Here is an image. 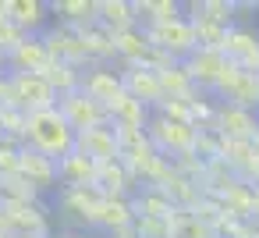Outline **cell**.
<instances>
[{
  "label": "cell",
  "instance_id": "31",
  "mask_svg": "<svg viewBox=\"0 0 259 238\" xmlns=\"http://www.w3.org/2000/svg\"><path fill=\"white\" fill-rule=\"evenodd\" d=\"M18 164H22V142H15V139H0V178L18 174Z\"/></svg>",
  "mask_w": 259,
  "mask_h": 238
},
{
  "label": "cell",
  "instance_id": "6",
  "mask_svg": "<svg viewBox=\"0 0 259 238\" xmlns=\"http://www.w3.org/2000/svg\"><path fill=\"white\" fill-rule=\"evenodd\" d=\"M57 110L68 117V125H71L75 132H89V128H96V125H107V107L96 103L85 89H75V93L61 96V100H57Z\"/></svg>",
  "mask_w": 259,
  "mask_h": 238
},
{
  "label": "cell",
  "instance_id": "8",
  "mask_svg": "<svg viewBox=\"0 0 259 238\" xmlns=\"http://www.w3.org/2000/svg\"><path fill=\"white\" fill-rule=\"evenodd\" d=\"M43 43L50 50L54 61H68V64H78V68H89V57H85V43H82V32L71 29V25H50L43 32Z\"/></svg>",
  "mask_w": 259,
  "mask_h": 238
},
{
  "label": "cell",
  "instance_id": "13",
  "mask_svg": "<svg viewBox=\"0 0 259 238\" xmlns=\"http://www.w3.org/2000/svg\"><path fill=\"white\" fill-rule=\"evenodd\" d=\"M213 128L224 139H241V142H255L259 139V117H255V110H245V107H234V103H220L217 107Z\"/></svg>",
  "mask_w": 259,
  "mask_h": 238
},
{
  "label": "cell",
  "instance_id": "12",
  "mask_svg": "<svg viewBox=\"0 0 259 238\" xmlns=\"http://www.w3.org/2000/svg\"><path fill=\"white\" fill-rule=\"evenodd\" d=\"M75 149H78L82 156L96 160V164L121 160V142H117V132H114V125H110V121H107V125H96V128H89V132H78V139H75Z\"/></svg>",
  "mask_w": 259,
  "mask_h": 238
},
{
  "label": "cell",
  "instance_id": "10",
  "mask_svg": "<svg viewBox=\"0 0 259 238\" xmlns=\"http://www.w3.org/2000/svg\"><path fill=\"white\" fill-rule=\"evenodd\" d=\"M121 75H124V93L135 96L139 103H146L149 110H156L163 103V86H160V75L146 64H117Z\"/></svg>",
  "mask_w": 259,
  "mask_h": 238
},
{
  "label": "cell",
  "instance_id": "27",
  "mask_svg": "<svg viewBox=\"0 0 259 238\" xmlns=\"http://www.w3.org/2000/svg\"><path fill=\"white\" fill-rule=\"evenodd\" d=\"M100 25H107L110 32L135 29V25H139L135 4H132V0H100Z\"/></svg>",
  "mask_w": 259,
  "mask_h": 238
},
{
  "label": "cell",
  "instance_id": "39",
  "mask_svg": "<svg viewBox=\"0 0 259 238\" xmlns=\"http://www.w3.org/2000/svg\"><path fill=\"white\" fill-rule=\"evenodd\" d=\"M255 75H259V64H255Z\"/></svg>",
  "mask_w": 259,
  "mask_h": 238
},
{
  "label": "cell",
  "instance_id": "38",
  "mask_svg": "<svg viewBox=\"0 0 259 238\" xmlns=\"http://www.w3.org/2000/svg\"><path fill=\"white\" fill-rule=\"evenodd\" d=\"M61 238H85V234H75V231H68V234H61Z\"/></svg>",
  "mask_w": 259,
  "mask_h": 238
},
{
  "label": "cell",
  "instance_id": "32",
  "mask_svg": "<svg viewBox=\"0 0 259 238\" xmlns=\"http://www.w3.org/2000/svg\"><path fill=\"white\" fill-rule=\"evenodd\" d=\"M25 39H29V32H25V29H18L11 18H0V50H4L8 57H11Z\"/></svg>",
  "mask_w": 259,
  "mask_h": 238
},
{
  "label": "cell",
  "instance_id": "24",
  "mask_svg": "<svg viewBox=\"0 0 259 238\" xmlns=\"http://www.w3.org/2000/svg\"><path fill=\"white\" fill-rule=\"evenodd\" d=\"M82 43H85L89 64H114V61H117V43H114V32H110L107 25H89V29H82Z\"/></svg>",
  "mask_w": 259,
  "mask_h": 238
},
{
  "label": "cell",
  "instance_id": "19",
  "mask_svg": "<svg viewBox=\"0 0 259 238\" xmlns=\"http://www.w3.org/2000/svg\"><path fill=\"white\" fill-rule=\"evenodd\" d=\"M50 15L57 25H71V29H89L100 25V0H50Z\"/></svg>",
  "mask_w": 259,
  "mask_h": 238
},
{
  "label": "cell",
  "instance_id": "33",
  "mask_svg": "<svg viewBox=\"0 0 259 238\" xmlns=\"http://www.w3.org/2000/svg\"><path fill=\"white\" fill-rule=\"evenodd\" d=\"M0 238H15V231H11V220H8V213L0 210Z\"/></svg>",
  "mask_w": 259,
  "mask_h": 238
},
{
  "label": "cell",
  "instance_id": "15",
  "mask_svg": "<svg viewBox=\"0 0 259 238\" xmlns=\"http://www.w3.org/2000/svg\"><path fill=\"white\" fill-rule=\"evenodd\" d=\"M220 50L231 64H238L245 71H255V64H259V32L252 25H231Z\"/></svg>",
  "mask_w": 259,
  "mask_h": 238
},
{
  "label": "cell",
  "instance_id": "21",
  "mask_svg": "<svg viewBox=\"0 0 259 238\" xmlns=\"http://www.w3.org/2000/svg\"><path fill=\"white\" fill-rule=\"evenodd\" d=\"M57 174H61V188H82V185H96L100 164L82 156L78 149L68 153L64 160H57Z\"/></svg>",
  "mask_w": 259,
  "mask_h": 238
},
{
  "label": "cell",
  "instance_id": "35",
  "mask_svg": "<svg viewBox=\"0 0 259 238\" xmlns=\"http://www.w3.org/2000/svg\"><path fill=\"white\" fill-rule=\"evenodd\" d=\"M0 75H8V54L0 50Z\"/></svg>",
  "mask_w": 259,
  "mask_h": 238
},
{
  "label": "cell",
  "instance_id": "14",
  "mask_svg": "<svg viewBox=\"0 0 259 238\" xmlns=\"http://www.w3.org/2000/svg\"><path fill=\"white\" fill-rule=\"evenodd\" d=\"M15 82V93H18V107L25 114H36V110H50L57 107V89L43 78V75H11Z\"/></svg>",
  "mask_w": 259,
  "mask_h": 238
},
{
  "label": "cell",
  "instance_id": "2",
  "mask_svg": "<svg viewBox=\"0 0 259 238\" xmlns=\"http://www.w3.org/2000/svg\"><path fill=\"white\" fill-rule=\"evenodd\" d=\"M146 135H149V142H153L167 160H178V156H185V153H195V142H199V128H195V125L174 121V117H163V114H153V117H149Z\"/></svg>",
  "mask_w": 259,
  "mask_h": 238
},
{
  "label": "cell",
  "instance_id": "11",
  "mask_svg": "<svg viewBox=\"0 0 259 238\" xmlns=\"http://www.w3.org/2000/svg\"><path fill=\"white\" fill-rule=\"evenodd\" d=\"M18 174L36 188V192H61V174H57V160L43 156L39 149L25 146L22 142V164H18Z\"/></svg>",
  "mask_w": 259,
  "mask_h": 238
},
{
  "label": "cell",
  "instance_id": "17",
  "mask_svg": "<svg viewBox=\"0 0 259 238\" xmlns=\"http://www.w3.org/2000/svg\"><path fill=\"white\" fill-rule=\"evenodd\" d=\"M8 18L18 29H25L29 36H43L54 25V15H50L47 0H8Z\"/></svg>",
  "mask_w": 259,
  "mask_h": 238
},
{
  "label": "cell",
  "instance_id": "37",
  "mask_svg": "<svg viewBox=\"0 0 259 238\" xmlns=\"http://www.w3.org/2000/svg\"><path fill=\"white\" fill-rule=\"evenodd\" d=\"M0 18H8V0H0Z\"/></svg>",
  "mask_w": 259,
  "mask_h": 238
},
{
  "label": "cell",
  "instance_id": "30",
  "mask_svg": "<svg viewBox=\"0 0 259 238\" xmlns=\"http://www.w3.org/2000/svg\"><path fill=\"white\" fill-rule=\"evenodd\" d=\"M170 238H220V231L206 220H199L195 213L188 210H178L174 220H170Z\"/></svg>",
  "mask_w": 259,
  "mask_h": 238
},
{
  "label": "cell",
  "instance_id": "1",
  "mask_svg": "<svg viewBox=\"0 0 259 238\" xmlns=\"http://www.w3.org/2000/svg\"><path fill=\"white\" fill-rule=\"evenodd\" d=\"M75 139H78V132L68 125V117L57 107L36 110L25 121V146L39 149L50 160H64L68 153H75Z\"/></svg>",
  "mask_w": 259,
  "mask_h": 238
},
{
  "label": "cell",
  "instance_id": "22",
  "mask_svg": "<svg viewBox=\"0 0 259 238\" xmlns=\"http://www.w3.org/2000/svg\"><path fill=\"white\" fill-rule=\"evenodd\" d=\"M132 4H135V18H139L142 29L185 18V4H181V0H132Z\"/></svg>",
  "mask_w": 259,
  "mask_h": 238
},
{
  "label": "cell",
  "instance_id": "5",
  "mask_svg": "<svg viewBox=\"0 0 259 238\" xmlns=\"http://www.w3.org/2000/svg\"><path fill=\"white\" fill-rule=\"evenodd\" d=\"M213 96L220 103H234V107H245V110H255L259 107V75L255 71H245L238 64H227L220 86L213 89Z\"/></svg>",
  "mask_w": 259,
  "mask_h": 238
},
{
  "label": "cell",
  "instance_id": "36",
  "mask_svg": "<svg viewBox=\"0 0 259 238\" xmlns=\"http://www.w3.org/2000/svg\"><path fill=\"white\" fill-rule=\"evenodd\" d=\"M252 220H259V188H255V203H252Z\"/></svg>",
  "mask_w": 259,
  "mask_h": 238
},
{
  "label": "cell",
  "instance_id": "25",
  "mask_svg": "<svg viewBox=\"0 0 259 238\" xmlns=\"http://www.w3.org/2000/svg\"><path fill=\"white\" fill-rule=\"evenodd\" d=\"M132 203H135V217H160V220H174V213H178L174 199H170L163 188H153V185L139 188V192L132 195Z\"/></svg>",
  "mask_w": 259,
  "mask_h": 238
},
{
  "label": "cell",
  "instance_id": "7",
  "mask_svg": "<svg viewBox=\"0 0 259 238\" xmlns=\"http://www.w3.org/2000/svg\"><path fill=\"white\" fill-rule=\"evenodd\" d=\"M227 57H224V50H209V47H199L188 61H185V71H188V78H192V86L195 89H202V93H213L217 86H220V78H224V71H227Z\"/></svg>",
  "mask_w": 259,
  "mask_h": 238
},
{
  "label": "cell",
  "instance_id": "16",
  "mask_svg": "<svg viewBox=\"0 0 259 238\" xmlns=\"http://www.w3.org/2000/svg\"><path fill=\"white\" fill-rule=\"evenodd\" d=\"M135 224V203L128 195H103L100 206H96V217H93V227L107 231L110 238L117 231H128Z\"/></svg>",
  "mask_w": 259,
  "mask_h": 238
},
{
  "label": "cell",
  "instance_id": "34",
  "mask_svg": "<svg viewBox=\"0 0 259 238\" xmlns=\"http://www.w3.org/2000/svg\"><path fill=\"white\" fill-rule=\"evenodd\" d=\"M114 238H139V234H135V227H128V231H117Z\"/></svg>",
  "mask_w": 259,
  "mask_h": 238
},
{
  "label": "cell",
  "instance_id": "26",
  "mask_svg": "<svg viewBox=\"0 0 259 238\" xmlns=\"http://www.w3.org/2000/svg\"><path fill=\"white\" fill-rule=\"evenodd\" d=\"M114 43H117V64H146V57L153 50L142 25L124 29V32H114Z\"/></svg>",
  "mask_w": 259,
  "mask_h": 238
},
{
  "label": "cell",
  "instance_id": "23",
  "mask_svg": "<svg viewBox=\"0 0 259 238\" xmlns=\"http://www.w3.org/2000/svg\"><path fill=\"white\" fill-rule=\"evenodd\" d=\"M149 107L146 103H139L135 96H117L110 107H107V121L114 125V128H142L146 132V125H149Z\"/></svg>",
  "mask_w": 259,
  "mask_h": 238
},
{
  "label": "cell",
  "instance_id": "4",
  "mask_svg": "<svg viewBox=\"0 0 259 238\" xmlns=\"http://www.w3.org/2000/svg\"><path fill=\"white\" fill-rule=\"evenodd\" d=\"M103 192L96 185H82V188H61L57 192V213L68 227H93L96 206H100Z\"/></svg>",
  "mask_w": 259,
  "mask_h": 238
},
{
  "label": "cell",
  "instance_id": "9",
  "mask_svg": "<svg viewBox=\"0 0 259 238\" xmlns=\"http://www.w3.org/2000/svg\"><path fill=\"white\" fill-rule=\"evenodd\" d=\"M82 89H85L96 103L110 107L117 96H124V75H121V68H114V64H89L85 75H82Z\"/></svg>",
  "mask_w": 259,
  "mask_h": 238
},
{
  "label": "cell",
  "instance_id": "20",
  "mask_svg": "<svg viewBox=\"0 0 259 238\" xmlns=\"http://www.w3.org/2000/svg\"><path fill=\"white\" fill-rule=\"evenodd\" d=\"M96 188L103 195H135L139 192V181L135 174L128 171L124 160H110V164H100V174H96Z\"/></svg>",
  "mask_w": 259,
  "mask_h": 238
},
{
  "label": "cell",
  "instance_id": "18",
  "mask_svg": "<svg viewBox=\"0 0 259 238\" xmlns=\"http://www.w3.org/2000/svg\"><path fill=\"white\" fill-rule=\"evenodd\" d=\"M50 50L43 43V36H29L11 57H8V75H43L50 68Z\"/></svg>",
  "mask_w": 259,
  "mask_h": 238
},
{
  "label": "cell",
  "instance_id": "28",
  "mask_svg": "<svg viewBox=\"0 0 259 238\" xmlns=\"http://www.w3.org/2000/svg\"><path fill=\"white\" fill-rule=\"evenodd\" d=\"M82 75H85V68L68 64V61H50V68L43 71V78L57 89V96H68V93L82 89Z\"/></svg>",
  "mask_w": 259,
  "mask_h": 238
},
{
  "label": "cell",
  "instance_id": "3",
  "mask_svg": "<svg viewBox=\"0 0 259 238\" xmlns=\"http://www.w3.org/2000/svg\"><path fill=\"white\" fill-rule=\"evenodd\" d=\"M146 36H149V47L167 54L170 61H188L199 50V36H195V25L188 18H178L167 25H149Z\"/></svg>",
  "mask_w": 259,
  "mask_h": 238
},
{
  "label": "cell",
  "instance_id": "29",
  "mask_svg": "<svg viewBox=\"0 0 259 238\" xmlns=\"http://www.w3.org/2000/svg\"><path fill=\"white\" fill-rule=\"evenodd\" d=\"M156 75H160V86H163V100H170V96L181 100V96H192L195 93V86H192V78L185 71V61H174V64L160 68Z\"/></svg>",
  "mask_w": 259,
  "mask_h": 238
}]
</instances>
